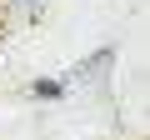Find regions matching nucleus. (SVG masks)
Instances as JSON below:
<instances>
[{"label":"nucleus","mask_w":150,"mask_h":140,"mask_svg":"<svg viewBox=\"0 0 150 140\" xmlns=\"http://www.w3.org/2000/svg\"><path fill=\"white\" fill-rule=\"evenodd\" d=\"M20 5H40V0H20Z\"/></svg>","instance_id":"f03ea898"},{"label":"nucleus","mask_w":150,"mask_h":140,"mask_svg":"<svg viewBox=\"0 0 150 140\" xmlns=\"http://www.w3.org/2000/svg\"><path fill=\"white\" fill-rule=\"evenodd\" d=\"M30 95H35V100H60V95H65V85H60V80H35V85H30Z\"/></svg>","instance_id":"f257e3e1"}]
</instances>
